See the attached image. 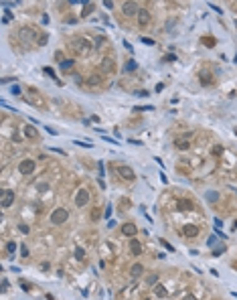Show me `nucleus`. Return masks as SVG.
<instances>
[{"label": "nucleus", "mask_w": 237, "mask_h": 300, "mask_svg": "<svg viewBox=\"0 0 237 300\" xmlns=\"http://www.w3.org/2000/svg\"><path fill=\"white\" fill-rule=\"evenodd\" d=\"M174 146L178 150H188V146H191V142H188L187 136H178V138L174 140Z\"/></svg>", "instance_id": "nucleus-9"}, {"label": "nucleus", "mask_w": 237, "mask_h": 300, "mask_svg": "<svg viewBox=\"0 0 237 300\" xmlns=\"http://www.w3.org/2000/svg\"><path fill=\"white\" fill-rule=\"evenodd\" d=\"M103 215H106V217H110V215H111V205H110V207L106 209V213H103Z\"/></svg>", "instance_id": "nucleus-41"}, {"label": "nucleus", "mask_w": 237, "mask_h": 300, "mask_svg": "<svg viewBox=\"0 0 237 300\" xmlns=\"http://www.w3.org/2000/svg\"><path fill=\"white\" fill-rule=\"evenodd\" d=\"M136 16H138V23H140L142 27H144V24H148V23H150V12H148V10H142V8H140V10H138V14H136Z\"/></svg>", "instance_id": "nucleus-13"}, {"label": "nucleus", "mask_w": 237, "mask_h": 300, "mask_svg": "<svg viewBox=\"0 0 237 300\" xmlns=\"http://www.w3.org/2000/svg\"><path fill=\"white\" fill-rule=\"evenodd\" d=\"M79 2H81V4H89V0H79Z\"/></svg>", "instance_id": "nucleus-42"}, {"label": "nucleus", "mask_w": 237, "mask_h": 300, "mask_svg": "<svg viewBox=\"0 0 237 300\" xmlns=\"http://www.w3.org/2000/svg\"><path fill=\"white\" fill-rule=\"evenodd\" d=\"M71 47H73L75 51H81V53H87V51L93 49L91 43H89L85 37H75V39H71Z\"/></svg>", "instance_id": "nucleus-1"}, {"label": "nucleus", "mask_w": 237, "mask_h": 300, "mask_svg": "<svg viewBox=\"0 0 237 300\" xmlns=\"http://www.w3.org/2000/svg\"><path fill=\"white\" fill-rule=\"evenodd\" d=\"M93 8H95V6H93V4H85V8H83V12H81V16H87L89 12L93 10Z\"/></svg>", "instance_id": "nucleus-25"}, {"label": "nucleus", "mask_w": 237, "mask_h": 300, "mask_svg": "<svg viewBox=\"0 0 237 300\" xmlns=\"http://www.w3.org/2000/svg\"><path fill=\"white\" fill-rule=\"evenodd\" d=\"M235 132H237V130H235Z\"/></svg>", "instance_id": "nucleus-44"}, {"label": "nucleus", "mask_w": 237, "mask_h": 300, "mask_svg": "<svg viewBox=\"0 0 237 300\" xmlns=\"http://www.w3.org/2000/svg\"><path fill=\"white\" fill-rule=\"evenodd\" d=\"M12 93H14V96H18V93H20V87H18V85H14V87H12Z\"/></svg>", "instance_id": "nucleus-39"}, {"label": "nucleus", "mask_w": 237, "mask_h": 300, "mask_svg": "<svg viewBox=\"0 0 237 300\" xmlns=\"http://www.w3.org/2000/svg\"><path fill=\"white\" fill-rule=\"evenodd\" d=\"M100 81H101V77H100V75H91V77H89V83H91V85H97Z\"/></svg>", "instance_id": "nucleus-26"}, {"label": "nucleus", "mask_w": 237, "mask_h": 300, "mask_svg": "<svg viewBox=\"0 0 237 300\" xmlns=\"http://www.w3.org/2000/svg\"><path fill=\"white\" fill-rule=\"evenodd\" d=\"M176 209H180V211H193L195 205H193L191 201H187V199H178L176 201Z\"/></svg>", "instance_id": "nucleus-10"}, {"label": "nucleus", "mask_w": 237, "mask_h": 300, "mask_svg": "<svg viewBox=\"0 0 237 300\" xmlns=\"http://www.w3.org/2000/svg\"><path fill=\"white\" fill-rule=\"evenodd\" d=\"M183 233L187 235V237H197V235H199V227L193 225V223H188V225H184Z\"/></svg>", "instance_id": "nucleus-12"}, {"label": "nucleus", "mask_w": 237, "mask_h": 300, "mask_svg": "<svg viewBox=\"0 0 237 300\" xmlns=\"http://www.w3.org/2000/svg\"><path fill=\"white\" fill-rule=\"evenodd\" d=\"M73 79H75V83H77V85H79L81 81H83V77H81V75H75V77H73Z\"/></svg>", "instance_id": "nucleus-38"}, {"label": "nucleus", "mask_w": 237, "mask_h": 300, "mask_svg": "<svg viewBox=\"0 0 237 300\" xmlns=\"http://www.w3.org/2000/svg\"><path fill=\"white\" fill-rule=\"evenodd\" d=\"M128 142H130V144H136V146H142L140 140H134V138H128Z\"/></svg>", "instance_id": "nucleus-33"}, {"label": "nucleus", "mask_w": 237, "mask_h": 300, "mask_svg": "<svg viewBox=\"0 0 237 300\" xmlns=\"http://www.w3.org/2000/svg\"><path fill=\"white\" fill-rule=\"evenodd\" d=\"M24 136H27V138H37V130H34V126H31V124L24 126Z\"/></svg>", "instance_id": "nucleus-19"}, {"label": "nucleus", "mask_w": 237, "mask_h": 300, "mask_svg": "<svg viewBox=\"0 0 237 300\" xmlns=\"http://www.w3.org/2000/svg\"><path fill=\"white\" fill-rule=\"evenodd\" d=\"M215 227H217V229H219V227H223V221L221 219H215Z\"/></svg>", "instance_id": "nucleus-40"}, {"label": "nucleus", "mask_w": 237, "mask_h": 300, "mask_svg": "<svg viewBox=\"0 0 237 300\" xmlns=\"http://www.w3.org/2000/svg\"><path fill=\"white\" fill-rule=\"evenodd\" d=\"M124 47H126V49L130 51V53H132V51H134V47H132V45H130V43H128V41H124Z\"/></svg>", "instance_id": "nucleus-36"}, {"label": "nucleus", "mask_w": 237, "mask_h": 300, "mask_svg": "<svg viewBox=\"0 0 237 300\" xmlns=\"http://www.w3.org/2000/svg\"><path fill=\"white\" fill-rule=\"evenodd\" d=\"M122 10H124V14H126V16H136L140 8H138V4L134 2V0H126L124 6H122Z\"/></svg>", "instance_id": "nucleus-3"}, {"label": "nucleus", "mask_w": 237, "mask_h": 300, "mask_svg": "<svg viewBox=\"0 0 237 300\" xmlns=\"http://www.w3.org/2000/svg\"><path fill=\"white\" fill-rule=\"evenodd\" d=\"M136 69H138V63L134 61V59L126 61V65H124V71H126V73H128V71H136Z\"/></svg>", "instance_id": "nucleus-20"}, {"label": "nucleus", "mask_w": 237, "mask_h": 300, "mask_svg": "<svg viewBox=\"0 0 237 300\" xmlns=\"http://www.w3.org/2000/svg\"><path fill=\"white\" fill-rule=\"evenodd\" d=\"M8 290V280H2V292H6Z\"/></svg>", "instance_id": "nucleus-37"}, {"label": "nucleus", "mask_w": 237, "mask_h": 300, "mask_svg": "<svg viewBox=\"0 0 237 300\" xmlns=\"http://www.w3.org/2000/svg\"><path fill=\"white\" fill-rule=\"evenodd\" d=\"M235 270H237V264H235Z\"/></svg>", "instance_id": "nucleus-43"}, {"label": "nucleus", "mask_w": 237, "mask_h": 300, "mask_svg": "<svg viewBox=\"0 0 237 300\" xmlns=\"http://www.w3.org/2000/svg\"><path fill=\"white\" fill-rule=\"evenodd\" d=\"M37 37H39V33H37V31H33V28H27V27L20 28V39H23L24 43H31L33 39H37Z\"/></svg>", "instance_id": "nucleus-8"}, {"label": "nucleus", "mask_w": 237, "mask_h": 300, "mask_svg": "<svg viewBox=\"0 0 237 300\" xmlns=\"http://www.w3.org/2000/svg\"><path fill=\"white\" fill-rule=\"evenodd\" d=\"M12 203H14V191H4L2 193V201H0L2 209H8Z\"/></svg>", "instance_id": "nucleus-7"}, {"label": "nucleus", "mask_w": 237, "mask_h": 300, "mask_svg": "<svg viewBox=\"0 0 237 300\" xmlns=\"http://www.w3.org/2000/svg\"><path fill=\"white\" fill-rule=\"evenodd\" d=\"M45 73H47V75H49V77H53V79H55V81H57V83H59V85H61V81H59V79H57V77H55V71H53V69H51V67H45Z\"/></svg>", "instance_id": "nucleus-23"}, {"label": "nucleus", "mask_w": 237, "mask_h": 300, "mask_svg": "<svg viewBox=\"0 0 237 300\" xmlns=\"http://www.w3.org/2000/svg\"><path fill=\"white\" fill-rule=\"evenodd\" d=\"M89 203V193L85 191V189H79L75 195V205L77 207H85V205Z\"/></svg>", "instance_id": "nucleus-5"}, {"label": "nucleus", "mask_w": 237, "mask_h": 300, "mask_svg": "<svg viewBox=\"0 0 237 300\" xmlns=\"http://www.w3.org/2000/svg\"><path fill=\"white\" fill-rule=\"evenodd\" d=\"M122 231H124V235H130V237H134L138 229H136V225H134V223H126V225L122 227Z\"/></svg>", "instance_id": "nucleus-16"}, {"label": "nucleus", "mask_w": 237, "mask_h": 300, "mask_svg": "<svg viewBox=\"0 0 237 300\" xmlns=\"http://www.w3.org/2000/svg\"><path fill=\"white\" fill-rule=\"evenodd\" d=\"M103 4H106L107 8H114V0H103Z\"/></svg>", "instance_id": "nucleus-35"}, {"label": "nucleus", "mask_w": 237, "mask_h": 300, "mask_svg": "<svg viewBox=\"0 0 237 300\" xmlns=\"http://www.w3.org/2000/svg\"><path fill=\"white\" fill-rule=\"evenodd\" d=\"M154 296H156V298H166V296H168V294H166V288H164V286H160V284L154 286Z\"/></svg>", "instance_id": "nucleus-17"}, {"label": "nucleus", "mask_w": 237, "mask_h": 300, "mask_svg": "<svg viewBox=\"0 0 237 300\" xmlns=\"http://www.w3.org/2000/svg\"><path fill=\"white\" fill-rule=\"evenodd\" d=\"M160 243H162V246H164V247H166V250H168V251H174V247H172L170 243L166 241V239H160Z\"/></svg>", "instance_id": "nucleus-29"}, {"label": "nucleus", "mask_w": 237, "mask_h": 300, "mask_svg": "<svg viewBox=\"0 0 237 300\" xmlns=\"http://www.w3.org/2000/svg\"><path fill=\"white\" fill-rule=\"evenodd\" d=\"M47 41H49V35H47V33H39V37H37V45H39V47H43V45H47Z\"/></svg>", "instance_id": "nucleus-21"}, {"label": "nucleus", "mask_w": 237, "mask_h": 300, "mask_svg": "<svg viewBox=\"0 0 237 300\" xmlns=\"http://www.w3.org/2000/svg\"><path fill=\"white\" fill-rule=\"evenodd\" d=\"M18 170H20V174H31L33 170H34V160H31V158H24V160L18 164Z\"/></svg>", "instance_id": "nucleus-6"}, {"label": "nucleus", "mask_w": 237, "mask_h": 300, "mask_svg": "<svg viewBox=\"0 0 237 300\" xmlns=\"http://www.w3.org/2000/svg\"><path fill=\"white\" fill-rule=\"evenodd\" d=\"M101 71H106V73H114L116 71V65H114V59H103L101 61Z\"/></svg>", "instance_id": "nucleus-11"}, {"label": "nucleus", "mask_w": 237, "mask_h": 300, "mask_svg": "<svg viewBox=\"0 0 237 300\" xmlns=\"http://www.w3.org/2000/svg\"><path fill=\"white\" fill-rule=\"evenodd\" d=\"M142 274H144V266H142V264H134L130 268V276L134 278V280H136V278H140Z\"/></svg>", "instance_id": "nucleus-14"}, {"label": "nucleus", "mask_w": 237, "mask_h": 300, "mask_svg": "<svg viewBox=\"0 0 237 300\" xmlns=\"http://www.w3.org/2000/svg\"><path fill=\"white\" fill-rule=\"evenodd\" d=\"M140 41L144 43V45H154V39H150V37H142Z\"/></svg>", "instance_id": "nucleus-28"}, {"label": "nucleus", "mask_w": 237, "mask_h": 300, "mask_svg": "<svg viewBox=\"0 0 237 300\" xmlns=\"http://www.w3.org/2000/svg\"><path fill=\"white\" fill-rule=\"evenodd\" d=\"M156 280H158V276H156V274H152V276H148V282H150V284H156Z\"/></svg>", "instance_id": "nucleus-31"}, {"label": "nucleus", "mask_w": 237, "mask_h": 300, "mask_svg": "<svg viewBox=\"0 0 237 300\" xmlns=\"http://www.w3.org/2000/svg\"><path fill=\"white\" fill-rule=\"evenodd\" d=\"M6 250L10 251V254H14V250H16V243H8V246H6Z\"/></svg>", "instance_id": "nucleus-30"}, {"label": "nucleus", "mask_w": 237, "mask_h": 300, "mask_svg": "<svg viewBox=\"0 0 237 300\" xmlns=\"http://www.w3.org/2000/svg\"><path fill=\"white\" fill-rule=\"evenodd\" d=\"M130 251H132V256H140L142 254V246H140L138 239H132L130 241Z\"/></svg>", "instance_id": "nucleus-15"}, {"label": "nucleus", "mask_w": 237, "mask_h": 300, "mask_svg": "<svg viewBox=\"0 0 237 300\" xmlns=\"http://www.w3.org/2000/svg\"><path fill=\"white\" fill-rule=\"evenodd\" d=\"M144 110H146V112H150V110H154V108H152V106H136L134 112H144Z\"/></svg>", "instance_id": "nucleus-24"}, {"label": "nucleus", "mask_w": 237, "mask_h": 300, "mask_svg": "<svg viewBox=\"0 0 237 300\" xmlns=\"http://www.w3.org/2000/svg\"><path fill=\"white\" fill-rule=\"evenodd\" d=\"M116 170H118V174H120V177L124 178V181H134V178H136L134 170H132L130 166H124V164H120V166H118V168H116Z\"/></svg>", "instance_id": "nucleus-4"}, {"label": "nucleus", "mask_w": 237, "mask_h": 300, "mask_svg": "<svg viewBox=\"0 0 237 300\" xmlns=\"http://www.w3.org/2000/svg\"><path fill=\"white\" fill-rule=\"evenodd\" d=\"M219 199V195L215 191H211V193H207V201H211V203H215V201Z\"/></svg>", "instance_id": "nucleus-22"}, {"label": "nucleus", "mask_w": 237, "mask_h": 300, "mask_svg": "<svg viewBox=\"0 0 237 300\" xmlns=\"http://www.w3.org/2000/svg\"><path fill=\"white\" fill-rule=\"evenodd\" d=\"M10 18H12L10 10H6V12H4V23H8V20H10Z\"/></svg>", "instance_id": "nucleus-32"}, {"label": "nucleus", "mask_w": 237, "mask_h": 300, "mask_svg": "<svg viewBox=\"0 0 237 300\" xmlns=\"http://www.w3.org/2000/svg\"><path fill=\"white\" fill-rule=\"evenodd\" d=\"M103 140H106V142H111V146H116V144H118V142H116V140H111L110 136H103Z\"/></svg>", "instance_id": "nucleus-34"}, {"label": "nucleus", "mask_w": 237, "mask_h": 300, "mask_svg": "<svg viewBox=\"0 0 237 300\" xmlns=\"http://www.w3.org/2000/svg\"><path fill=\"white\" fill-rule=\"evenodd\" d=\"M67 217H69V211L65 207H59V209H55V211L51 213V223L53 225H63L67 221Z\"/></svg>", "instance_id": "nucleus-2"}, {"label": "nucleus", "mask_w": 237, "mask_h": 300, "mask_svg": "<svg viewBox=\"0 0 237 300\" xmlns=\"http://www.w3.org/2000/svg\"><path fill=\"white\" fill-rule=\"evenodd\" d=\"M75 258H77V260H81V258H85V251H83V250H81V247H77V250H75Z\"/></svg>", "instance_id": "nucleus-27"}, {"label": "nucleus", "mask_w": 237, "mask_h": 300, "mask_svg": "<svg viewBox=\"0 0 237 300\" xmlns=\"http://www.w3.org/2000/svg\"><path fill=\"white\" fill-rule=\"evenodd\" d=\"M75 65L73 63V59H63L61 63H59V67H61V71H71V67Z\"/></svg>", "instance_id": "nucleus-18"}]
</instances>
